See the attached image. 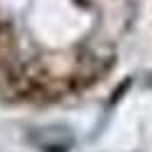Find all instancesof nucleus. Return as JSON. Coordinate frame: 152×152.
I'll use <instances>...</instances> for the list:
<instances>
[{
  "label": "nucleus",
  "mask_w": 152,
  "mask_h": 152,
  "mask_svg": "<svg viewBox=\"0 0 152 152\" xmlns=\"http://www.w3.org/2000/svg\"><path fill=\"white\" fill-rule=\"evenodd\" d=\"M102 72V58L90 51H72L44 56L21 67V88L19 92L26 97L58 99V97L86 88Z\"/></svg>",
  "instance_id": "obj_1"
}]
</instances>
